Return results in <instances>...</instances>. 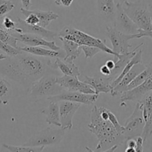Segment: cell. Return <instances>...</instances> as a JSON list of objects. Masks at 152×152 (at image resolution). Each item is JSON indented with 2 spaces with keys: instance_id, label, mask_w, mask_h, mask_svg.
<instances>
[{
  "instance_id": "obj_1",
  "label": "cell",
  "mask_w": 152,
  "mask_h": 152,
  "mask_svg": "<svg viewBox=\"0 0 152 152\" xmlns=\"http://www.w3.org/2000/svg\"><path fill=\"white\" fill-rule=\"evenodd\" d=\"M48 66L42 58L22 51L10 56L0 54V75L16 82L29 91L33 83L46 74Z\"/></svg>"
},
{
  "instance_id": "obj_2",
  "label": "cell",
  "mask_w": 152,
  "mask_h": 152,
  "mask_svg": "<svg viewBox=\"0 0 152 152\" xmlns=\"http://www.w3.org/2000/svg\"><path fill=\"white\" fill-rule=\"evenodd\" d=\"M89 131L94 134L98 139L95 151H104L115 145L126 142L123 135L120 134L109 120H105L100 116L99 107L94 106L91 113V122L88 125Z\"/></svg>"
},
{
  "instance_id": "obj_3",
  "label": "cell",
  "mask_w": 152,
  "mask_h": 152,
  "mask_svg": "<svg viewBox=\"0 0 152 152\" xmlns=\"http://www.w3.org/2000/svg\"><path fill=\"white\" fill-rule=\"evenodd\" d=\"M126 14L132 19L138 28L143 31L152 30V7L146 0L136 1H127L123 4Z\"/></svg>"
},
{
  "instance_id": "obj_4",
  "label": "cell",
  "mask_w": 152,
  "mask_h": 152,
  "mask_svg": "<svg viewBox=\"0 0 152 152\" xmlns=\"http://www.w3.org/2000/svg\"><path fill=\"white\" fill-rule=\"evenodd\" d=\"M61 37L75 42L80 46H88L97 47L102 52L116 56V54L106 45L105 40L91 36L83 31L73 28L71 26H65L58 33V37Z\"/></svg>"
},
{
  "instance_id": "obj_5",
  "label": "cell",
  "mask_w": 152,
  "mask_h": 152,
  "mask_svg": "<svg viewBox=\"0 0 152 152\" xmlns=\"http://www.w3.org/2000/svg\"><path fill=\"white\" fill-rule=\"evenodd\" d=\"M56 76L52 73H46L31 85L29 90L30 97L36 100L61 93L64 89L56 83Z\"/></svg>"
},
{
  "instance_id": "obj_6",
  "label": "cell",
  "mask_w": 152,
  "mask_h": 152,
  "mask_svg": "<svg viewBox=\"0 0 152 152\" xmlns=\"http://www.w3.org/2000/svg\"><path fill=\"white\" fill-rule=\"evenodd\" d=\"M106 34L112 45V50L116 54L114 57V62H117L120 54H124L129 52L132 45L129 41L134 39H139L138 34H126L120 32L114 26L108 25L106 27Z\"/></svg>"
},
{
  "instance_id": "obj_7",
  "label": "cell",
  "mask_w": 152,
  "mask_h": 152,
  "mask_svg": "<svg viewBox=\"0 0 152 152\" xmlns=\"http://www.w3.org/2000/svg\"><path fill=\"white\" fill-rule=\"evenodd\" d=\"M65 129L47 128L34 134L28 141L24 143L25 146H48L59 144L65 136Z\"/></svg>"
},
{
  "instance_id": "obj_8",
  "label": "cell",
  "mask_w": 152,
  "mask_h": 152,
  "mask_svg": "<svg viewBox=\"0 0 152 152\" xmlns=\"http://www.w3.org/2000/svg\"><path fill=\"white\" fill-rule=\"evenodd\" d=\"M145 120L142 115V109L140 102L137 103L135 108L125 125V131L123 135L125 141L130 139H136L141 137L145 127Z\"/></svg>"
},
{
  "instance_id": "obj_9",
  "label": "cell",
  "mask_w": 152,
  "mask_h": 152,
  "mask_svg": "<svg viewBox=\"0 0 152 152\" xmlns=\"http://www.w3.org/2000/svg\"><path fill=\"white\" fill-rule=\"evenodd\" d=\"M99 95L97 94H85L80 92H72L64 89L58 95L50 96L48 100L53 102H59L62 101H71L74 103H80L84 104H93L97 100Z\"/></svg>"
},
{
  "instance_id": "obj_10",
  "label": "cell",
  "mask_w": 152,
  "mask_h": 152,
  "mask_svg": "<svg viewBox=\"0 0 152 152\" xmlns=\"http://www.w3.org/2000/svg\"><path fill=\"white\" fill-rule=\"evenodd\" d=\"M115 21L114 26L120 32L126 34H136L140 31L137 25L126 14L123 7V4L117 3Z\"/></svg>"
},
{
  "instance_id": "obj_11",
  "label": "cell",
  "mask_w": 152,
  "mask_h": 152,
  "mask_svg": "<svg viewBox=\"0 0 152 152\" xmlns=\"http://www.w3.org/2000/svg\"><path fill=\"white\" fill-rule=\"evenodd\" d=\"M16 27L13 31L16 32L21 33V34H36L42 37L45 40L48 41H53L56 37H58V34L56 31L48 30L47 28H43L39 25H31L27 23L25 20L21 18L17 17V20L16 22Z\"/></svg>"
},
{
  "instance_id": "obj_12",
  "label": "cell",
  "mask_w": 152,
  "mask_h": 152,
  "mask_svg": "<svg viewBox=\"0 0 152 152\" xmlns=\"http://www.w3.org/2000/svg\"><path fill=\"white\" fill-rule=\"evenodd\" d=\"M56 81L64 89L72 92H80L85 94H95L94 88L85 82L81 81L78 77L73 76H56Z\"/></svg>"
},
{
  "instance_id": "obj_13",
  "label": "cell",
  "mask_w": 152,
  "mask_h": 152,
  "mask_svg": "<svg viewBox=\"0 0 152 152\" xmlns=\"http://www.w3.org/2000/svg\"><path fill=\"white\" fill-rule=\"evenodd\" d=\"M152 91V72L146 78V80L134 89L123 92L120 96V106L126 105L128 101H140L148 93Z\"/></svg>"
},
{
  "instance_id": "obj_14",
  "label": "cell",
  "mask_w": 152,
  "mask_h": 152,
  "mask_svg": "<svg viewBox=\"0 0 152 152\" xmlns=\"http://www.w3.org/2000/svg\"><path fill=\"white\" fill-rule=\"evenodd\" d=\"M18 41L23 43L24 44L29 46H44V47L49 48L52 50L59 51L61 50V48L56 44V42L48 41L43 38L42 37L36 34H21V33L16 32L14 31H9Z\"/></svg>"
},
{
  "instance_id": "obj_15",
  "label": "cell",
  "mask_w": 152,
  "mask_h": 152,
  "mask_svg": "<svg viewBox=\"0 0 152 152\" xmlns=\"http://www.w3.org/2000/svg\"><path fill=\"white\" fill-rule=\"evenodd\" d=\"M81 104L71 101H59V116L61 128L65 130H71L73 127V118L80 107Z\"/></svg>"
},
{
  "instance_id": "obj_16",
  "label": "cell",
  "mask_w": 152,
  "mask_h": 152,
  "mask_svg": "<svg viewBox=\"0 0 152 152\" xmlns=\"http://www.w3.org/2000/svg\"><path fill=\"white\" fill-rule=\"evenodd\" d=\"M138 102H140L142 107V115L145 123L143 132L141 136L145 143L152 135V91Z\"/></svg>"
},
{
  "instance_id": "obj_17",
  "label": "cell",
  "mask_w": 152,
  "mask_h": 152,
  "mask_svg": "<svg viewBox=\"0 0 152 152\" xmlns=\"http://www.w3.org/2000/svg\"><path fill=\"white\" fill-rule=\"evenodd\" d=\"M145 69V66L142 65V63H137L132 67V69L123 77L121 81L112 89L111 95L112 97L117 96L118 94H122L123 92L127 91L128 86L132 83V80Z\"/></svg>"
},
{
  "instance_id": "obj_18",
  "label": "cell",
  "mask_w": 152,
  "mask_h": 152,
  "mask_svg": "<svg viewBox=\"0 0 152 152\" xmlns=\"http://www.w3.org/2000/svg\"><path fill=\"white\" fill-rule=\"evenodd\" d=\"M48 64L52 69H59L61 72L65 75L78 77L81 75L78 66L72 61L65 60L63 58H56L53 63L50 60H48Z\"/></svg>"
},
{
  "instance_id": "obj_19",
  "label": "cell",
  "mask_w": 152,
  "mask_h": 152,
  "mask_svg": "<svg viewBox=\"0 0 152 152\" xmlns=\"http://www.w3.org/2000/svg\"><path fill=\"white\" fill-rule=\"evenodd\" d=\"M83 82L91 86L94 89L95 94H97V95H99V93L111 92L113 89L111 86L112 80L108 77H105V76L89 77V76L85 75Z\"/></svg>"
},
{
  "instance_id": "obj_20",
  "label": "cell",
  "mask_w": 152,
  "mask_h": 152,
  "mask_svg": "<svg viewBox=\"0 0 152 152\" xmlns=\"http://www.w3.org/2000/svg\"><path fill=\"white\" fill-rule=\"evenodd\" d=\"M19 49L23 52H28L33 55L38 57H46V58H64L65 57V51L61 49L59 51L52 50L49 48H45L44 46H25L19 47Z\"/></svg>"
},
{
  "instance_id": "obj_21",
  "label": "cell",
  "mask_w": 152,
  "mask_h": 152,
  "mask_svg": "<svg viewBox=\"0 0 152 152\" xmlns=\"http://www.w3.org/2000/svg\"><path fill=\"white\" fill-rule=\"evenodd\" d=\"M144 45L143 43H140L139 46H137L133 51H131V52H126L124 54H120L119 55V59L117 62H115V67L111 70V73L108 77L112 80V82L121 74V72H123V70L124 69V68L126 67V66L127 65L128 63L130 61V60L136 55V53L137 52V51L139 50L141 46H142Z\"/></svg>"
},
{
  "instance_id": "obj_22",
  "label": "cell",
  "mask_w": 152,
  "mask_h": 152,
  "mask_svg": "<svg viewBox=\"0 0 152 152\" xmlns=\"http://www.w3.org/2000/svg\"><path fill=\"white\" fill-rule=\"evenodd\" d=\"M97 1V8L101 17L107 21L114 23L116 16V7L114 0H96Z\"/></svg>"
},
{
  "instance_id": "obj_23",
  "label": "cell",
  "mask_w": 152,
  "mask_h": 152,
  "mask_svg": "<svg viewBox=\"0 0 152 152\" xmlns=\"http://www.w3.org/2000/svg\"><path fill=\"white\" fill-rule=\"evenodd\" d=\"M46 116L45 122L49 125L56 127H61L60 116H59V106L58 102L50 101L48 106L41 111Z\"/></svg>"
},
{
  "instance_id": "obj_24",
  "label": "cell",
  "mask_w": 152,
  "mask_h": 152,
  "mask_svg": "<svg viewBox=\"0 0 152 152\" xmlns=\"http://www.w3.org/2000/svg\"><path fill=\"white\" fill-rule=\"evenodd\" d=\"M59 39L62 41L64 51L65 52V57L63 59L74 61L80 56V54L83 52L81 46L72 40L63 38V37H59Z\"/></svg>"
},
{
  "instance_id": "obj_25",
  "label": "cell",
  "mask_w": 152,
  "mask_h": 152,
  "mask_svg": "<svg viewBox=\"0 0 152 152\" xmlns=\"http://www.w3.org/2000/svg\"><path fill=\"white\" fill-rule=\"evenodd\" d=\"M142 52H143V50H142V49H140L139 50L137 51V52L136 53V55H135L134 56L133 58L130 60V61L128 63V64L126 66V67H125L124 69L123 70V72H121V74H120V75H119L118 77H117V78H116L115 80H114V81L111 83V86H112V88L115 87V86H117V85L118 84L120 81H121V80L123 79V77H124V76L126 75L127 74V73L129 72L131 69H132V67H133L134 66L136 65V64H137V63H142Z\"/></svg>"
},
{
  "instance_id": "obj_26",
  "label": "cell",
  "mask_w": 152,
  "mask_h": 152,
  "mask_svg": "<svg viewBox=\"0 0 152 152\" xmlns=\"http://www.w3.org/2000/svg\"><path fill=\"white\" fill-rule=\"evenodd\" d=\"M31 13L37 15V17L39 19V24L43 28H47L53 20H56L59 18V15L52 11H44L41 10H31Z\"/></svg>"
},
{
  "instance_id": "obj_27",
  "label": "cell",
  "mask_w": 152,
  "mask_h": 152,
  "mask_svg": "<svg viewBox=\"0 0 152 152\" xmlns=\"http://www.w3.org/2000/svg\"><path fill=\"white\" fill-rule=\"evenodd\" d=\"M12 92V86L6 79L0 77V104L7 105Z\"/></svg>"
},
{
  "instance_id": "obj_28",
  "label": "cell",
  "mask_w": 152,
  "mask_h": 152,
  "mask_svg": "<svg viewBox=\"0 0 152 152\" xmlns=\"http://www.w3.org/2000/svg\"><path fill=\"white\" fill-rule=\"evenodd\" d=\"M152 72V63L148 64L147 66H145V69L142 72H141L132 81V83L129 85L128 86L127 90H130V89H134V88L137 87L139 85H140L141 83H143L145 80H146L147 77L151 75Z\"/></svg>"
},
{
  "instance_id": "obj_29",
  "label": "cell",
  "mask_w": 152,
  "mask_h": 152,
  "mask_svg": "<svg viewBox=\"0 0 152 152\" xmlns=\"http://www.w3.org/2000/svg\"><path fill=\"white\" fill-rule=\"evenodd\" d=\"M3 147L10 152H42L45 146H15L8 144H3Z\"/></svg>"
},
{
  "instance_id": "obj_30",
  "label": "cell",
  "mask_w": 152,
  "mask_h": 152,
  "mask_svg": "<svg viewBox=\"0 0 152 152\" xmlns=\"http://www.w3.org/2000/svg\"><path fill=\"white\" fill-rule=\"evenodd\" d=\"M0 40L16 49H19L17 45L18 40L8 31L3 28L1 25H0Z\"/></svg>"
},
{
  "instance_id": "obj_31",
  "label": "cell",
  "mask_w": 152,
  "mask_h": 152,
  "mask_svg": "<svg viewBox=\"0 0 152 152\" xmlns=\"http://www.w3.org/2000/svg\"><path fill=\"white\" fill-rule=\"evenodd\" d=\"M14 7L15 4L10 0H0V19L5 17Z\"/></svg>"
},
{
  "instance_id": "obj_32",
  "label": "cell",
  "mask_w": 152,
  "mask_h": 152,
  "mask_svg": "<svg viewBox=\"0 0 152 152\" xmlns=\"http://www.w3.org/2000/svg\"><path fill=\"white\" fill-rule=\"evenodd\" d=\"M0 50L4 52L6 55H10V56H15V55H19L22 52L19 49H16V48L13 47L10 45L3 43L1 40H0Z\"/></svg>"
},
{
  "instance_id": "obj_33",
  "label": "cell",
  "mask_w": 152,
  "mask_h": 152,
  "mask_svg": "<svg viewBox=\"0 0 152 152\" xmlns=\"http://www.w3.org/2000/svg\"><path fill=\"white\" fill-rule=\"evenodd\" d=\"M82 49L84 52L85 57L86 59L93 58L94 56L99 53V52H102L101 49L97 47H94V46H82Z\"/></svg>"
},
{
  "instance_id": "obj_34",
  "label": "cell",
  "mask_w": 152,
  "mask_h": 152,
  "mask_svg": "<svg viewBox=\"0 0 152 152\" xmlns=\"http://www.w3.org/2000/svg\"><path fill=\"white\" fill-rule=\"evenodd\" d=\"M109 121L111 122V124L114 125V127L115 128V129L117 130V132L120 134H122V135H123V132H124L125 131V127L122 126V125L119 123L117 116H116L111 110L109 111Z\"/></svg>"
},
{
  "instance_id": "obj_35",
  "label": "cell",
  "mask_w": 152,
  "mask_h": 152,
  "mask_svg": "<svg viewBox=\"0 0 152 152\" xmlns=\"http://www.w3.org/2000/svg\"><path fill=\"white\" fill-rule=\"evenodd\" d=\"M1 25L3 28H4L5 30L8 31H13V30L16 28V23L14 22V21L12 20L10 18L7 17V16H5L3 19V22L1 23Z\"/></svg>"
},
{
  "instance_id": "obj_36",
  "label": "cell",
  "mask_w": 152,
  "mask_h": 152,
  "mask_svg": "<svg viewBox=\"0 0 152 152\" xmlns=\"http://www.w3.org/2000/svg\"><path fill=\"white\" fill-rule=\"evenodd\" d=\"M137 145L135 147L136 152H143V144L144 141L142 137H138L136 138Z\"/></svg>"
},
{
  "instance_id": "obj_37",
  "label": "cell",
  "mask_w": 152,
  "mask_h": 152,
  "mask_svg": "<svg viewBox=\"0 0 152 152\" xmlns=\"http://www.w3.org/2000/svg\"><path fill=\"white\" fill-rule=\"evenodd\" d=\"M54 3L58 6H64V7H69L71 5L74 0H53Z\"/></svg>"
},
{
  "instance_id": "obj_38",
  "label": "cell",
  "mask_w": 152,
  "mask_h": 152,
  "mask_svg": "<svg viewBox=\"0 0 152 152\" xmlns=\"http://www.w3.org/2000/svg\"><path fill=\"white\" fill-rule=\"evenodd\" d=\"M100 72L101 74L103 76H105V77H108V76L111 75V70L106 65H103L100 67Z\"/></svg>"
},
{
  "instance_id": "obj_39",
  "label": "cell",
  "mask_w": 152,
  "mask_h": 152,
  "mask_svg": "<svg viewBox=\"0 0 152 152\" xmlns=\"http://www.w3.org/2000/svg\"><path fill=\"white\" fill-rule=\"evenodd\" d=\"M21 3H22V5L24 9H26V10H30V8L32 6V2H31V0H20Z\"/></svg>"
},
{
  "instance_id": "obj_40",
  "label": "cell",
  "mask_w": 152,
  "mask_h": 152,
  "mask_svg": "<svg viewBox=\"0 0 152 152\" xmlns=\"http://www.w3.org/2000/svg\"><path fill=\"white\" fill-rule=\"evenodd\" d=\"M117 148H118V145H115V146H114V147L111 148L110 149H108V150L104 151H101V152H114ZM86 151L87 152H97V151H93L92 149H91L90 148H88V147H86Z\"/></svg>"
},
{
  "instance_id": "obj_41",
  "label": "cell",
  "mask_w": 152,
  "mask_h": 152,
  "mask_svg": "<svg viewBox=\"0 0 152 152\" xmlns=\"http://www.w3.org/2000/svg\"><path fill=\"white\" fill-rule=\"evenodd\" d=\"M126 144H127V147L135 148L137 145L136 139H130L127 140L126 141Z\"/></svg>"
},
{
  "instance_id": "obj_42",
  "label": "cell",
  "mask_w": 152,
  "mask_h": 152,
  "mask_svg": "<svg viewBox=\"0 0 152 152\" xmlns=\"http://www.w3.org/2000/svg\"><path fill=\"white\" fill-rule=\"evenodd\" d=\"M105 65L108 67L111 70H112L115 67V62H114V60H109V61H106L105 63Z\"/></svg>"
},
{
  "instance_id": "obj_43",
  "label": "cell",
  "mask_w": 152,
  "mask_h": 152,
  "mask_svg": "<svg viewBox=\"0 0 152 152\" xmlns=\"http://www.w3.org/2000/svg\"><path fill=\"white\" fill-rule=\"evenodd\" d=\"M125 152H136V150H135V148H126Z\"/></svg>"
},
{
  "instance_id": "obj_44",
  "label": "cell",
  "mask_w": 152,
  "mask_h": 152,
  "mask_svg": "<svg viewBox=\"0 0 152 152\" xmlns=\"http://www.w3.org/2000/svg\"><path fill=\"white\" fill-rule=\"evenodd\" d=\"M129 1V0H117V3H120V4H123V3L126 2V1Z\"/></svg>"
},
{
  "instance_id": "obj_45",
  "label": "cell",
  "mask_w": 152,
  "mask_h": 152,
  "mask_svg": "<svg viewBox=\"0 0 152 152\" xmlns=\"http://www.w3.org/2000/svg\"><path fill=\"white\" fill-rule=\"evenodd\" d=\"M146 1L148 2V4L152 7V0H146Z\"/></svg>"
}]
</instances>
